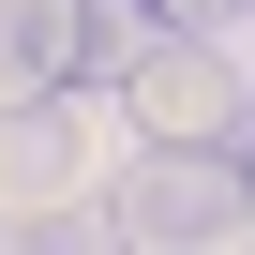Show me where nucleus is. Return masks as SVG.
Listing matches in <instances>:
<instances>
[{
    "instance_id": "4",
    "label": "nucleus",
    "mask_w": 255,
    "mask_h": 255,
    "mask_svg": "<svg viewBox=\"0 0 255 255\" xmlns=\"http://www.w3.org/2000/svg\"><path fill=\"white\" fill-rule=\"evenodd\" d=\"M75 195V105L30 90V105H0V210H60Z\"/></svg>"
},
{
    "instance_id": "2",
    "label": "nucleus",
    "mask_w": 255,
    "mask_h": 255,
    "mask_svg": "<svg viewBox=\"0 0 255 255\" xmlns=\"http://www.w3.org/2000/svg\"><path fill=\"white\" fill-rule=\"evenodd\" d=\"M120 240H255V165L150 135V165L120 180Z\"/></svg>"
},
{
    "instance_id": "5",
    "label": "nucleus",
    "mask_w": 255,
    "mask_h": 255,
    "mask_svg": "<svg viewBox=\"0 0 255 255\" xmlns=\"http://www.w3.org/2000/svg\"><path fill=\"white\" fill-rule=\"evenodd\" d=\"M225 15H255V0H150V30H225Z\"/></svg>"
},
{
    "instance_id": "3",
    "label": "nucleus",
    "mask_w": 255,
    "mask_h": 255,
    "mask_svg": "<svg viewBox=\"0 0 255 255\" xmlns=\"http://www.w3.org/2000/svg\"><path fill=\"white\" fill-rule=\"evenodd\" d=\"M135 135H165V150H240V120H255V90L210 60V30H165V45H135Z\"/></svg>"
},
{
    "instance_id": "6",
    "label": "nucleus",
    "mask_w": 255,
    "mask_h": 255,
    "mask_svg": "<svg viewBox=\"0 0 255 255\" xmlns=\"http://www.w3.org/2000/svg\"><path fill=\"white\" fill-rule=\"evenodd\" d=\"M240 165H255V120H240Z\"/></svg>"
},
{
    "instance_id": "1",
    "label": "nucleus",
    "mask_w": 255,
    "mask_h": 255,
    "mask_svg": "<svg viewBox=\"0 0 255 255\" xmlns=\"http://www.w3.org/2000/svg\"><path fill=\"white\" fill-rule=\"evenodd\" d=\"M120 75H135V0H0V105L120 90Z\"/></svg>"
}]
</instances>
